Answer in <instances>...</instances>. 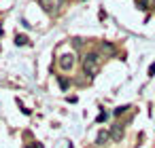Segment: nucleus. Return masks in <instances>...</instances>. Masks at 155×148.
Wrapping results in <instances>:
<instances>
[{"label":"nucleus","mask_w":155,"mask_h":148,"mask_svg":"<svg viewBox=\"0 0 155 148\" xmlns=\"http://www.w3.org/2000/svg\"><path fill=\"white\" fill-rule=\"evenodd\" d=\"M106 118H108V112H104V110H102V112L98 114V118H96V123H104Z\"/></svg>","instance_id":"nucleus-8"},{"label":"nucleus","mask_w":155,"mask_h":148,"mask_svg":"<svg viewBox=\"0 0 155 148\" xmlns=\"http://www.w3.org/2000/svg\"><path fill=\"white\" fill-rule=\"evenodd\" d=\"M110 137H113L115 142H121V137H123V127H121V125H115V127L110 129Z\"/></svg>","instance_id":"nucleus-3"},{"label":"nucleus","mask_w":155,"mask_h":148,"mask_svg":"<svg viewBox=\"0 0 155 148\" xmlns=\"http://www.w3.org/2000/svg\"><path fill=\"white\" fill-rule=\"evenodd\" d=\"M100 70V55L98 53H87L83 57V72L89 76H96Z\"/></svg>","instance_id":"nucleus-1"},{"label":"nucleus","mask_w":155,"mask_h":148,"mask_svg":"<svg viewBox=\"0 0 155 148\" xmlns=\"http://www.w3.org/2000/svg\"><path fill=\"white\" fill-rule=\"evenodd\" d=\"M26 148H43V146H41V144H28Z\"/></svg>","instance_id":"nucleus-12"},{"label":"nucleus","mask_w":155,"mask_h":148,"mask_svg":"<svg viewBox=\"0 0 155 148\" xmlns=\"http://www.w3.org/2000/svg\"><path fill=\"white\" fill-rule=\"evenodd\" d=\"M15 45H17V47L28 45V36H26V34H17V36H15Z\"/></svg>","instance_id":"nucleus-5"},{"label":"nucleus","mask_w":155,"mask_h":148,"mask_svg":"<svg viewBox=\"0 0 155 148\" xmlns=\"http://www.w3.org/2000/svg\"><path fill=\"white\" fill-rule=\"evenodd\" d=\"M108 137H110V133H108V131H100V133H98L96 144H98V146H102V144H106V142H108Z\"/></svg>","instance_id":"nucleus-4"},{"label":"nucleus","mask_w":155,"mask_h":148,"mask_svg":"<svg viewBox=\"0 0 155 148\" xmlns=\"http://www.w3.org/2000/svg\"><path fill=\"white\" fill-rule=\"evenodd\" d=\"M149 76H155V61L149 66Z\"/></svg>","instance_id":"nucleus-10"},{"label":"nucleus","mask_w":155,"mask_h":148,"mask_svg":"<svg viewBox=\"0 0 155 148\" xmlns=\"http://www.w3.org/2000/svg\"><path fill=\"white\" fill-rule=\"evenodd\" d=\"M60 85H62V89H66V87H68V83H66V78H60Z\"/></svg>","instance_id":"nucleus-11"},{"label":"nucleus","mask_w":155,"mask_h":148,"mask_svg":"<svg viewBox=\"0 0 155 148\" xmlns=\"http://www.w3.org/2000/svg\"><path fill=\"white\" fill-rule=\"evenodd\" d=\"M102 51H106L108 55H115V47L110 43H102Z\"/></svg>","instance_id":"nucleus-7"},{"label":"nucleus","mask_w":155,"mask_h":148,"mask_svg":"<svg viewBox=\"0 0 155 148\" xmlns=\"http://www.w3.org/2000/svg\"><path fill=\"white\" fill-rule=\"evenodd\" d=\"M74 64H77L74 53H64V55H60V68H62L64 72L72 70V68H74Z\"/></svg>","instance_id":"nucleus-2"},{"label":"nucleus","mask_w":155,"mask_h":148,"mask_svg":"<svg viewBox=\"0 0 155 148\" xmlns=\"http://www.w3.org/2000/svg\"><path fill=\"white\" fill-rule=\"evenodd\" d=\"M41 2V7L47 11V13H51V9H53V0H38Z\"/></svg>","instance_id":"nucleus-6"},{"label":"nucleus","mask_w":155,"mask_h":148,"mask_svg":"<svg viewBox=\"0 0 155 148\" xmlns=\"http://www.w3.org/2000/svg\"><path fill=\"white\" fill-rule=\"evenodd\" d=\"M127 108H130V106H121V108H117V110H115V114L119 116V114H123V112H127Z\"/></svg>","instance_id":"nucleus-9"}]
</instances>
